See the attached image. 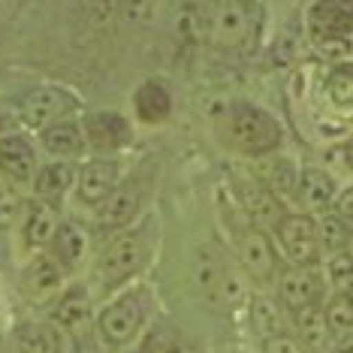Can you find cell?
Here are the masks:
<instances>
[{
    "label": "cell",
    "instance_id": "cell-1",
    "mask_svg": "<svg viewBox=\"0 0 353 353\" xmlns=\"http://www.w3.org/2000/svg\"><path fill=\"white\" fill-rule=\"evenodd\" d=\"M157 245L154 218H142L133 227L118 230L103 242V248L91 260V287L94 299H109L112 293L136 284V278L148 269Z\"/></svg>",
    "mask_w": 353,
    "mask_h": 353
},
{
    "label": "cell",
    "instance_id": "cell-2",
    "mask_svg": "<svg viewBox=\"0 0 353 353\" xmlns=\"http://www.w3.org/2000/svg\"><path fill=\"white\" fill-rule=\"evenodd\" d=\"M157 314V296L148 284L136 281L124 290L112 293L97 308V335L109 350H130L142 341Z\"/></svg>",
    "mask_w": 353,
    "mask_h": 353
},
{
    "label": "cell",
    "instance_id": "cell-3",
    "mask_svg": "<svg viewBox=\"0 0 353 353\" xmlns=\"http://www.w3.org/2000/svg\"><path fill=\"white\" fill-rule=\"evenodd\" d=\"M223 127H227L230 145L239 154L254 160L278 151L281 142H284V130H281L278 118L269 109L256 106V103H232L227 109V118H223Z\"/></svg>",
    "mask_w": 353,
    "mask_h": 353
},
{
    "label": "cell",
    "instance_id": "cell-4",
    "mask_svg": "<svg viewBox=\"0 0 353 353\" xmlns=\"http://www.w3.org/2000/svg\"><path fill=\"white\" fill-rule=\"evenodd\" d=\"M52 323L73 341L79 353L97 350V311H94V293L88 284H67V290L52 305Z\"/></svg>",
    "mask_w": 353,
    "mask_h": 353
},
{
    "label": "cell",
    "instance_id": "cell-5",
    "mask_svg": "<svg viewBox=\"0 0 353 353\" xmlns=\"http://www.w3.org/2000/svg\"><path fill=\"white\" fill-rule=\"evenodd\" d=\"M308 37L329 58L353 49V0H314L308 6Z\"/></svg>",
    "mask_w": 353,
    "mask_h": 353
},
{
    "label": "cell",
    "instance_id": "cell-6",
    "mask_svg": "<svg viewBox=\"0 0 353 353\" xmlns=\"http://www.w3.org/2000/svg\"><path fill=\"white\" fill-rule=\"evenodd\" d=\"M272 239H275L284 266H320V263H323V248H320L314 214L287 212L284 218L275 223Z\"/></svg>",
    "mask_w": 353,
    "mask_h": 353
},
{
    "label": "cell",
    "instance_id": "cell-7",
    "mask_svg": "<svg viewBox=\"0 0 353 353\" xmlns=\"http://www.w3.org/2000/svg\"><path fill=\"white\" fill-rule=\"evenodd\" d=\"M236 251H239V269L245 272L248 281H254L256 287H275L281 269H284V260H281L278 245L269 230H260L248 221L239 230Z\"/></svg>",
    "mask_w": 353,
    "mask_h": 353
},
{
    "label": "cell",
    "instance_id": "cell-8",
    "mask_svg": "<svg viewBox=\"0 0 353 353\" xmlns=\"http://www.w3.org/2000/svg\"><path fill=\"white\" fill-rule=\"evenodd\" d=\"M82 130L88 142V154H103V157H118L121 151H127L136 139L133 121L127 115L115 109H94L85 112L82 118Z\"/></svg>",
    "mask_w": 353,
    "mask_h": 353
},
{
    "label": "cell",
    "instance_id": "cell-9",
    "mask_svg": "<svg viewBox=\"0 0 353 353\" xmlns=\"http://www.w3.org/2000/svg\"><path fill=\"white\" fill-rule=\"evenodd\" d=\"M329 296V281L323 266H284L275 281V299L287 308V314L311 305H323Z\"/></svg>",
    "mask_w": 353,
    "mask_h": 353
},
{
    "label": "cell",
    "instance_id": "cell-10",
    "mask_svg": "<svg viewBox=\"0 0 353 353\" xmlns=\"http://www.w3.org/2000/svg\"><path fill=\"white\" fill-rule=\"evenodd\" d=\"M124 179V163L118 157H103V154H88L79 160L76 170V199L85 208L97 212V208L112 196V190Z\"/></svg>",
    "mask_w": 353,
    "mask_h": 353
},
{
    "label": "cell",
    "instance_id": "cell-11",
    "mask_svg": "<svg viewBox=\"0 0 353 353\" xmlns=\"http://www.w3.org/2000/svg\"><path fill=\"white\" fill-rule=\"evenodd\" d=\"M79 112V100L73 91L61 85H39L19 103V121L30 130H43L49 124L67 121Z\"/></svg>",
    "mask_w": 353,
    "mask_h": 353
},
{
    "label": "cell",
    "instance_id": "cell-12",
    "mask_svg": "<svg viewBox=\"0 0 353 353\" xmlns=\"http://www.w3.org/2000/svg\"><path fill=\"white\" fill-rule=\"evenodd\" d=\"M67 278H70L67 269L49 251L30 254L25 269H21V293H25V299L30 305L52 308L58 302V296L67 290Z\"/></svg>",
    "mask_w": 353,
    "mask_h": 353
},
{
    "label": "cell",
    "instance_id": "cell-13",
    "mask_svg": "<svg viewBox=\"0 0 353 353\" xmlns=\"http://www.w3.org/2000/svg\"><path fill=\"white\" fill-rule=\"evenodd\" d=\"M205 30L214 46L239 49L251 34V12H248L245 0H208Z\"/></svg>",
    "mask_w": 353,
    "mask_h": 353
},
{
    "label": "cell",
    "instance_id": "cell-14",
    "mask_svg": "<svg viewBox=\"0 0 353 353\" xmlns=\"http://www.w3.org/2000/svg\"><path fill=\"white\" fill-rule=\"evenodd\" d=\"M142 196H145V190H142L139 175H124L121 184L112 190V196L97 208V212H94L97 227L103 232H109V236L112 232H118V230L133 227V223L139 221V214H142Z\"/></svg>",
    "mask_w": 353,
    "mask_h": 353
},
{
    "label": "cell",
    "instance_id": "cell-15",
    "mask_svg": "<svg viewBox=\"0 0 353 353\" xmlns=\"http://www.w3.org/2000/svg\"><path fill=\"white\" fill-rule=\"evenodd\" d=\"M37 170H39V154L30 136L15 130L0 136V175L3 179H10L19 188H30Z\"/></svg>",
    "mask_w": 353,
    "mask_h": 353
},
{
    "label": "cell",
    "instance_id": "cell-16",
    "mask_svg": "<svg viewBox=\"0 0 353 353\" xmlns=\"http://www.w3.org/2000/svg\"><path fill=\"white\" fill-rule=\"evenodd\" d=\"M239 203H242L248 221L260 230H275V223L287 214V205L272 194V190L263 184L256 175H242L239 179Z\"/></svg>",
    "mask_w": 353,
    "mask_h": 353
},
{
    "label": "cell",
    "instance_id": "cell-17",
    "mask_svg": "<svg viewBox=\"0 0 353 353\" xmlns=\"http://www.w3.org/2000/svg\"><path fill=\"white\" fill-rule=\"evenodd\" d=\"M76 170H79L76 160L49 157L46 163H39L34 181H30V196L52 208H61L67 194L76 188Z\"/></svg>",
    "mask_w": 353,
    "mask_h": 353
},
{
    "label": "cell",
    "instance_id": "cell-18",
    "mask_svg": "<svg viewBox=\"0 0 353 353\" xmlns=\"http://www.w3.org/2000/svg\"><path fill=\"white\" fill-rule=\"evenodd\" d=\"M54 260L67 269V275H73L91 260V232H88L85 223H79L73 218L61 221L58 230H54L49 248H46Z\"/></svg>",
    "mask_w": 353,
    "mask_h": 353
},
{
    "label": "cell",
    "instance_id": "cell-19",
    "mask_svg": "<svg viewBox=\"0 0 353 353\" xmlns=\"http://www.w3.org/2000/svg\"><path fill=\"white\" fill-rule=\"evenodd\" d=\"M37 145L49 157H58V160H76L79 163V160L88 157V142L79 118H67V121L43 127L37 133Z\"/></svg>",
    "mask_w": 353,
    "mask_h": 353
},
{
    "label": "cell",
    "instance_id": "cell-20",
    "mask_svg": "<svg viewBox=\"0 0 353 353\" xmlns=\"http://www.w3.org/2000/svg\"><path fill=\"white\" fill-rule=\"evenodd\" d=\"M58 208L39 203V199L30 196L25 203V212H21V221H19V236H21V248H25L28 254H39L46 251L54 236V230H58Z\"/></svg>",
    "mask_w": 353,
    "mask_h": 353
},
{
    "label": "cell",
    "instance_id": "cell-21",
    "mask_svg": "<svg viewBox=\"0 0 353 353\" xmlns=\"http://www.w3.org/2000/svg\"><path fill=\"white\" fill-rule=\"evenodd\" d=\"M339 196V181L332 179L326 170L320 166H305L299 172V190H296V199L308 214H326L332 212V203Z\"/></svg>",
    "mask_w": 353,
    "mask_h": 353
},
{
    "label": "cell",
    "instance_id": "cell-22",
    "mask_svg": "<svg viewBox=\"0 0 353 353\" xmlns=\"http://www.w3.org/2000/svg\"><path fill=\"white\" fill-rule=\"evenodd\" d=\"M299 166L293 163L290 157L272 151L266 157H256V170L254 175L260 179L266 188L275 194L281 203L287 205V199H296V190H299Z\"/></svg>",
    "mask_w": 353,
    "mask_h": 353
},
{
    "label": "cell",
    "instance_id": "cell-23",
    "mask_svg": "<svg viewBox=\"0 0 353 353\" xmlns=\"http://www.w3.org/2000/svg\"><path fill=\"white\" fill-rule=\"evenodd\" d=\"M248 320H251V329L260 341L275 339L281 332H290V314H287V308L275 296H266V293H254L248 299Z\"/></svg>",
    "mask_w": 353,
    "mask_h": 353
},
{
    "label": "cell",
    "instance_id": "cell-24",
    "mask_svg": "<svg viewBox=\"0 0 353 353\" xmlns=\"http://www.w3.org/2000/svg\"><path fill=\"white\" fill-rule=\"evenodd\" d=\"M133 112L142 124L157 127L163 121H170L172 115V91L166 88L160 79H145L139 88L133 91Z\"/></svg>",
    "mask_w": 353,
    "mask_h": 353
},
{
    "label": "cell",
    "instance_id": "cell-25",
    "mask_svg": "<svg viewBox=\"0 0 353 353\" xmlns=\"http://www.w3.org/2000/svg\"><path fill=\"white\" fill-rule=\"evenodd\" d=\"M290 332L299 339L311 353H329L332 350V332H329L323 305H311L290 314Z\"/></svg>",
    "mask_w": 353,
    "mask_h": 353
},
{
    "label": "cell",
    "instance_id": "cell-26",
    "mask_svg": "<svg viewBox=\"0 0 353 353\" xmlns=\"http://www.w3.org/2000/svg\"><path fill=\"white\" fill-rule=\"evenodd\" d=\"M19 353H63V332L52 320H25L15 329Z\"/></svg>",
    "mask_w": 353,
    "mask_h": 353
},
{
    "label": "cell",
    "instance_id": "cell-27",
    "mask_svg": "<svg viewBox=\"0 0 353 353\" xmlns=\"http://www.w3.org/2000/svg\"><path fill=\"white\" fill-rule=\"evenodd\" d=\"M139 353H199V347L184 329L160 320V323H151V329L142 335Z\"/></svg>",
    "mask_w": 353,
    "mask_h": 353
},
{
    "label": "cell",
    "instance_id": "cell-28",
    "mask_svg": "<svg viewBox=\"0 0 353 353\" xmlns=\"http://www.w3.org/2000/svg\"><path fill=\"white\" fill-rule=\"evenodd\" d=\"M323 314L332 332V341L353 339V296L350 293H329L323 302Z\"/></svg>",
    "mask_w": 353,
    "mask_h": 353
},
{
    "label": "cell",
    "instance_id": "cell-29",
    "mask_svg": "<svg viewBox=\"0 0 353 353\" xmlns=\"http://www.w3.org/2000/svg\"><path fill=\"white\" fill-rule=\"evenodd\" d=\"M350 223L339 218L335 212H326V214H317V236H320V248H323V256H332V254H341L344 245L350 239Z\"/></svg>",
    "mask_w": 353,
    "mask_h": 353
},
{
    "label": "cell",
    "instance_id": "cell-30",
    "mask_svg": "<svg viewBox=\"0 0 353 353\" xmlns=\"http://www.w3.org/2000/svg\"><path fill=\"white\" fill-rule=\"evenodd\" d=\"M25 203H28V199H21V188H19V184H12L10 179H3V175H0V232L19 227L21 212H25Z\"/></svg>",
    "mask_w": 353,
    "mask_h": 353
},
{
    "label": "cell",
    "instance_id": "cell-31",
    "mask_svg": "<svg viewBox=\"0 0 353 353\" xmlns=\"http://www.w3.org/2000/svg\"><path fill=\"white\" fill-rule=\"evenodd\" d=\"M326 97L339 109H353V67H335L326 76Z\"/></svg>",
    "mask_w": 353,
    "mask_h": 353
},
{
    "label": "cell",
    "instance_id": "cell-32",
    "mask_svg": "<svg viewBox=\"0 0 353 353\" xmlns=\"http://www.w3.org/2000/svg\"><path fill=\"white\" fill-rule=\"evenodd\" d=\"M79 6L91 25H109L118 12H124V0H79Z\"/></svg>",
    "mask_w": 353,
    "mask_h": 353
},
{
    "label": "cell",
    "instance_id": "cell-33",
    "mask_svg": "<svg viewBox=\"0 0 353 353\" xmlns=\"http://www.w3.org/2000/svg\"><path fill=\"white\" fill-rule=\"evenodd\" d=\"M263 353H311V350L305 347L293 332H281V335H275V339L263 341Z\"/></svg>",
    "mask_w": 353,
    "mask_h": 353
},
{
    "label": "cell",
    "instance_id": "cell-34",
    "mask_svg": "<svg viewBox=\"0 0 353 353\" xmlns=\"http://www.w3.org/2000/svg\"><path fill=\"white\" fill-rule=\"evenodd\" d=\"M332 212L353 227V181L344 184V188H339V196H335V203H332Z\"/></svg>",
    "mask_w": 353,
    "mask_h": 353
},
{
    "label": "cell",
    "instance_id": "cell-35",
    "mask_svg": "<svg viewBox=\"0 0 353 353\" xmlns=\"http://www.w3.org/2000/svg\"><path fill=\"white\" fill-rule=\"evenodd\" d=\"M341 163L347 166V170L353 172V133L347 136V139L341 142Z\"/></svg>",
    "mask_w": 353,
    "mask_h": 353
},
{
    "label": "cell",
    "instance_id": "cell-36",
    "mask_svg": "<svg viewBox=\"0 0 353 353\" xmlns=\"http://www.w3.org/2000/svg\"><path fill=\"white\" fill-rule=\"evenodd\" d=\"M329 353H353V339H347V341H335Z\"/></svg>",
    "mask_w": 353,
    "mask_h": 353
},
{
    "label": "cell",
    "instance_id": "cell-37",
    "mask_svg": "<svg viewBox=\"0 0 353 353\" xmlns=\"http://www.w3.org/2000/svg\"><path fill=\"white\" fill-rule=\"evenodd\" d=\"M10 130H12V121H10V115H6V112L0 109V136H3V133H10Z\"/></svg>",
    "mask_w": 353,
    "mask_h": 353
},
{
    "label": "cell",
    "instance_id": "cell-38",
    "mask_svg": "<svg viewBox=\"0 0 353 353\" xmlns=\"http://www.w3.org/2000/svg\"><path fill=\"white\" fill-rule=\"evenodd\" d=\"M344 254H347L350 260H353V230H350V239H347V245H344Z\"/></svg>",
    "mask_w": 353,
    "mask_h": 353
}]
</instances>
